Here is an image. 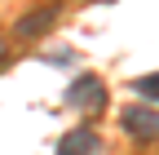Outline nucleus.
I'll use <instances>...</instances> for the list:
<instances>
[{
    "mask_svg": "<svg viewBox=\"0 0 159 155\" xmlns=\"http://www.w3.org/2000/svg\"><path fill=\"white\" fill-rule=\"evenodd\" d=\"M57 155H102V142H97L93 129H75V133L62 138V151Z\"/></svg>",
    "mask_w": 159,
    "mask_h": 155,
    "instance_id": "obj_3",
    "label": "nucleus"
},
{
    "mask_svg": "<svg viewBox=\"0 0 159 155\" xmlns=\"http://www.w3.org/2000/svg\"><path fill=\"white\" fill-rule=\"evenodd\" d=\"M66 98H71V106H75V111L97 115V111H102V102H106V93H102V84H97L93 75H84V80H75V84H71Z\"/></svg>",
    "mask_w": 159,
    "mask_h": 155,
    "instance_id": "obj_1",
    "label": "nucleus"
},
{
    "mask_svg": "<svg viewBox=\"0 0 159 155\" xmlns=\"http://www.w3.org/2000/svg\"><path fill=\"white\" fill-rule=\"evenodd\" d=\"M49 22H53V9H35V13H27V22H18V35H35Z\"/></svg>",
    "mask_w": 159,
    "mask_h": 155,
    "instance_id": "obj_4",
    "label": "nucleus"
},
{
    "mask_svg": "<svg viewBox=\"0 0 159 155\" xmlns=\"http://www.w3.org/2000/svg\"><path fill=\"white\" fill-rule=\"evenodd\" d=\"M0 53H5V40H0Z\"/></svg>",
    "mask_w": 159,
    "mask_h": 155,
    "instance_id": "obj_6",
    "label": "nucleus"
},
{
    "mask_svg": "<svg viewBox=\"0 0 159 155\" xmlns=\"http://www.w3.org/2000/svg\"><path fill=\"white\" fill-rule=\"evenodd\" d=\"M133 89L142 93V98H155V102H159V75H142V80H137Z\"/></svg>",
    "mask_w": 159,
    "mask_h": 155,
    "instance_id": "obj_5",
    "label": "nucleus"
},
{
    "mask_svg": "<svg viewBox=\"0 0 159 155\" xmlns=\"http://www.w3.org/2000/svg\"><path fill=\"white\" fill-rule=\"evenodd\" d=\"M124 129L133 133L137 142H155V138H159V111H150V106H128V111H124Z\"/></svg>",
    "mask_w": 159,
    "mask_h": 155,
    "instance_id": "obj_2",
    "label": "nucleus"
}]
</instances>
